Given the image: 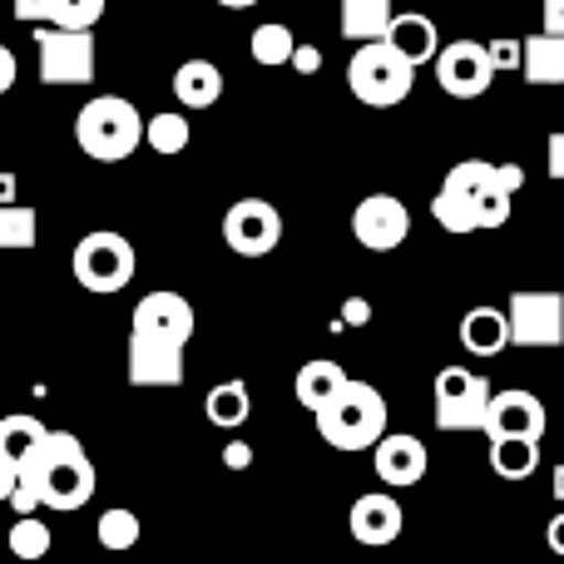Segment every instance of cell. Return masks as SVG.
<instances>
[{
	"instance_id": "obj_1",
	"label": "cell",
	"mask_w": 564,
	"mask_h": 564,
	"mask_svg": "<svg viewBox=\"0 0 564 564\" xmlns=\"http://www.w3.org/2000/svg\"><path fill=\"white\" fill-rule=\"evenodd\" d=\"M95 460L69 431H45L40 446L20 460V486L10 490L6 506L15 516H35L40 506L50 510H85L95 500Z\"/></svg>"
},
{
	"instance_id": "obj_2",
	"label": "cell",
	"mask_w": 564,
	"mask_h": 564,
	"mask_svg": "<svg viewBox=\"0 0 564 564\" xmlns=\"http://www.w3.org/2000/svg\"><path fill=\"white\" fill-rule=\"evenodd\" d=\"M317 416V436L327 441L332 451H371L381 436H387V397H381L371 381H341V391L327 401V406L312 411Z\"/></svg>"
},
{
	"instance_id": "obj_3",
	"label": "cell",
	"mask_w": 564,
	"mask_h": 564,
	"mask_svg": "<svg viewBox=\"0 0 564 564\" xmlns=\"http://www.w3.org/2000/svg\"><path fill=\"white\" fill-rule=\"evenodd\" d=\"M144 139V119L124 95H95L75 115V144L85 149L95 164H119L129 159Z\"/></svg>"
},
{
	"instance_id": "obj_4",
	"label": "cell",
	"mask_w": 564,
	"mask_h": 564,
	"mask_svg": "<svg viewBox=\"0 0 564 564\" xmlns=\"http://www.w3.org/2000/svg\"><path fill=\"white\" fill-rule=\"evenodd\" d=\"M69 268H75V282L85 292L109 297V292H124L129 282H134L139 258H134V243H129L124 234H115V228H95V234H85L75 243Z\"/></svg>"
},
{
	"instance_id": "obj_5",
	"label": "cell",
	"mask_w": 564,
	"mask_h": 564,
	"mask_svg": "<svg viewBox=\"0 0 564 564\" xmlns=\"http://www.w3.org/2000/svg\"><path fill=\"white\" fill-rule=\"evenodd\" d=\"M347 85H351V95H357L361 105L391 109V105H401V99L411 95V85H416V69H411L406 59H401L397 50L387 45V40H371V45H357V55H351Z\"/></svg>"
},
{
	"instance_id": "obj_6",
	"label": "cell",
	"mask_w": 564,
	"mask_h": 564,
	"mask_svg": "<svg viewBox=\"0 0 564 564\" xmlns=\"http://www.w3.org/2000/svg\"><path fill=\"white\" fill-rule=\"evenodd\" d=\"M40 45V79L45 85H89L95 79V35L89 30H59V25H35Z\"/></svg>"
},
{
	"instance_id": "obj_7",
	"label": "cell",
	"mask_w": 564,
	"mask_h": 564,
	"mask_svg": "<svg viewBox=\"0 0 564 564\" xmlns=\"http://www.w3.org/2000/svg\"><path fill=\"white\" fill-rule=\"evenodd\" d=\"M490 401V381L466 367L436 371V431L456 436V431H480Z\"/></svg>"
},
{
	"instance_id": "obj_8",
	"label": "cell",
	"mask_w": 564,
	"mask_h": 564,
	"mask_svg": "<svg viewBox=\"0 0 564 564\" xmlns=\"http://www.w3.org/2000/svg\"><path fill=\"white\" fill-rule=\"evenodd\" d=\"M510 322V347L545 351L564 341V297L560 292H516L506 307Z\"/></svg>"
},
{
	"instance_id": "obj_9",
	"label": "cell",
	"mask_w": 564,
	"mask_h": 564,
	"mask_svg": "<svg viewBox=\"0 0 564 564\" xmlns=\"http://www.w3.org/2000/svg\"><path fill=\"white\" fill-rule=\"evenodd\" d=\"M224 243L238 258H268L282 243V214L268 198H238L224 214Z\"/></svg>"
},
{
	"instance_id": "obj_10",
	"label": "cell",
	"mask_w": 564,
	"mask_h": 564,
	"mask_svg": "<svg viewBox=\"0 0 564 564\" xmlns=\"http://www.w3.org/2000/svg\"><path fill=\"white\" fill-rule=\"evenodd\" d=\"M431 65H436V85L446 89L451 99H480L490 89V79H496L480 40H451V45L436 50Z\"/></svg>"
},
{
	"instance_id": "obj_11",
	"label": "cell",
	"mask_w": 564,
	"mask_h": 564,
	"mask_svg": "<svg viewBox=\"0 0 564 564\" xmlns=\"http://www.w3.org/2000/svg\"><path fill=\"white\" fill-rule=\"evenodd\" d=\"M545 401L535 397V391L525 387H510V391H490L486 401V421H480V431H486V441L496 436H525V441H545Z\"/></svg>"
},
{
	"instance_id": "obj_12",
	"label": "cell",
	"mask_w": 564,
	"mask_h": 564,
	"mask_svg": "<svg viewBox=\"0 0 564 564\" xmlns=\"http://www.w3.org/2000/svg\"><path fill=\"white\" fill-rule=\"evenodd\" d=\"M411 234V214L397 194H367L357 208H351V238L371 253H391L401 248Z\"/></svg>"
},
{
	"instance_id": "obj_13",
	"label": "cell",
	"mask_w": 564,
	"mask_h": 564,
	"mask_svg": "<svg viewBox=\"0 0 564 564\" xmlns=\"http://www.w3.org/2000/svg\"><path fill=\"white\" fill-rule=\"evenodd\" d=\"M129 327H134V337L169 341V347H188L198 317H194V302L178 297V292H149V297H139Z\"/></svg>"
},
{
	"instance_id": "obj_14",
	"label": "cell",
	"mask_w": 564,
	"mask_h": 564,
	"mask_svg": "<svg viewBox=\"0 0 564 564\" xmlns=\"http://www.w3.org/2000/svg\"><path fill=\"white\" fill-rule=\"evenodd\" d=\"M371 466H377V480L391 490H411L426 480L431 456L416 436H401V431H387V436L371 446Z\"/></svg>"
},
{
	"instance_id": "obj_15",
	"label": "cell",
	"mask_w": 564,
	"mask_h": 564,
	"mask_svg": "<svg viewBox=\"0 0 564 564\" xmlns=\"http://www.w3.org/2000/svg\"><path fill=\"white\" fill-rule=\"evenodd\" d=\"M401 525H406V516H401L397 496H387V490H367L361 500H351L347 530H351V540H357V545H367V550L397 545Z\"/></svg>"
},
{
	"instance_id": "obj_16",
	"label": "cell",
	"mask_w": 564,
	"mask_h": 564,
	"mask_svg": "<svg viewBox=\"0 0 564 564\" xmlns=\"http://www.w3.org/2000/svg\"><path fill=\"white\" fill-rule=\"evenodd\" d=\"M129 381L134 387H184V347L129 332Z\"/></svg>"
},
{
	"instance_id": "obj_17",
	"label": "cell",
	"mask_w": 564,
	"mask_h": 564,
	"mask_svg": "<svg viewBox=\"0 0 564 564\" xmlns=\"http://www.w3.org/2000/svg\"><path fill=\"white\" fill-rule=\"evenodd\" d=\"M109 0H10L15 20L25 25H59V30H95Z\"/></svg>"
},
{
	"instance_id": "obj_18",
	"label": "cell",
	"mask_w": 564,
	"mask_h": 564,
	"mask_svg": "<svg viewBox=\"0 0 564 564\" xmlns=\"http://www.w3.org/2000/svg\"><path fill=\"white\" fill-rule=\"evenodd\" d=\"M381 40H387V45L397 50V55L406 59L411 69L431 65V59H436V50H441V30H436V20L421 15V10L391 15V25H387V35H381Z\"/></svg>"
},
{
	"instance_id": "obj_19",
	"label": "cell",
	"mask_w": 564,
	"mask_h": 564,
	"mask_svg": "<svg viewBox=\"0 0 564 564\" xmlns=\"http://www.w3.org/2000/svg\"><path fill=\"white\" fill-rule=\"evenodd\" d=\"M460 347L470 357H500L510 347V322H506V307H470L460 317Z\"/></svg>"
},
{
	"instance_id": "obj_20",
	"label": "cell",
	"mask_w": 564,
	"mask_h": 564,
	"mask_svg": "<svg viewBox=\"0 0 564 564\" xmlns=\"http://www.w3.org/2000/svg\"><path fill=\"white\" fill-rule=\"evenodd\" d=\"M174 95L184 109H208L224 99V69L214 59H184L174 69Z\"/></svg>"
},
{
	"instance_id": "obj_21",
	"label": "cell",
	"mask_w": 564,
	"mask_h": 564,
	"mask_svg": "<svg viewBox=\"0 0 564 564\" xmlns=\"http://www.w3.org/2000/svg\"><path fill=\"white\" fill-rule=\"evenodd\" d=\"M520 75H525L530 85H545V89L564 85V35L520 40Z\"/></svg>"
},
{
	"instance_id": "obj_22",
	"label": "cell",
	"mask_w": 564,
	"mask_h": 564,
	"mask_svg": "<svg viewBox=\"0 0 564 564\" xmlns=\"http://www.w3.org/2000/svg\"><path fill=\"white\" fill-rule=\"evenodd\" d=\"M391 15H397L391 0H341L337 6V25L351 45H371V40H381L387 25H391Z\"/></svg>"
},
{
	"instance_id": "obj_23",
	"label": "cell",
	"mask_w": 564,
	"mask_h": 564,
	"mask_svg": "<svg viewBox=\"0 0 564 564\" xmlns=\"http://www.w3.org/2000/svg\"><path fill=\"white\" fill-rule=\"evenodd\" d=\"M490 470H496L500 480H530L540 470V441L496 436L490 441Z\"/></svg>"
},
{
	"instance_id": "obj_24",
	"label": "cell",
	"mask_w": 564,
	"mask_h": 564,
	"mask_svg": "<svg viewBox=\"0 0 564 564\" xmlns=\"http://www.w3.org/2000/svg\"><path fill=\"white\" fill-rule=\"evenodd\" d=\"M341 381H347V371L337 367V361H327V357H312L307 367L297 371V381H292V391H297V401L307 411H317V406H327L332 397L341 391Z\"/></svg>"
},
{
	"instance_id": "obj_25",
	"label": "cell",
	"mask_w": 564,
	"mask_h": 564,
	"mask_svg": "<svg viewBox=\"0 0 564 564\" xmlns=\"http://www.w3.org/2000/svg\"><path fill=\"white\" fill-rule=\"evenodd\" d=\"M248 411H253V401H248V387H243V381H218V387L204 397V416L214 421V426H224V431H238V426H243Z\"/></svg>"
},
{
	"instance_id": "obj_26",
	"label": "cell",
	"mask_w": 564,
	"mask_h": 564,
	"mask_svg": "<svg viewBox=\"0 0 564 564\" xmlns=\"http://www.w3.org/2000/svg\"><path fill=\"white\" fill-rule=\"evenodd\" d=\"M45 431H50V426H45L40 416H30V411H15V416H0V456L15 460V466H20V460H25L30 451L40 446V436H45Z\"/></svg>"
},
{
	"instance_id": "obj_27",
	"label": "cell",
	"mask_w": 564,
	"mask_h": 564,
	"mask_svg": "<svg viewBox=\"0 0 564 564\" xmlns=\"http://www.w3.org/2000/svg\"><path fill=\"white\" fill-rule=\"evenodd\" d=\"M40 243V218L25 204H0V253H25Z\"/></svg>"
},
{
	"instance_id": "obj_28",
	"label": "cell",
	"mask_w": 564,
	"mask_h": 564,
	"mask_svg": "<svg viewBox=\"0 0 564 564\" xmlns=\"http://www.w3.org/2000/svg\"><path fill=\"white\" fill-rule=\"evenodd\" d=\"M50 545H55V535H50L45 520L15 516V525H10V555L25 560V564H40V560L50 555Z\"/></svg>"
},
{
	"instance_id": "obj_29",
	"label": "cell",
	"mask_w": 564,
	"mask_h": 564,
	"mask_svg": "<svg viewBox=\"0 0 564 564\" xmlns=\"http://www.w3.org/2000/svg\"><path fill=\"white\" fill-rule=\"evenodd\" d=\"M99 545L109 550V555H124V550L139 545V516L129 506H109L105 516H99Z\"/></svg>"
},
{
	"instance_id": "obj_30",
	"label": "cell",
	"mask_w": 564,
	"mask_h": 564,
	"mask_svg": "<svg viewBox=\"0 0 564 564\" xmlns=\"http://www.w3.org/2000/svg\"><path fill=\"white\" fill-rule=\"evenodd\" d=\"M188 139H194V129H188L184 115H154V119H144V144L154 149V154H184Z\"/></svg>"
},
{
	"instance_id": "obj_31",
	"label": "cell",
	"mask_w": 564,
	"mask_h": 564,
	"mask_svg": "<svg viewBox=\"0 0 564 564\" xmlns=\"http://www.w3.org/2000/svg\"><path fill=\"white\" fill-rule=\"evenodd\" d=\"M292 45H297V35H292V30L282 25V20H268V25H258V30H253V59H258V65H268V69L288 65Z\"/></svg>"
},
{
	"instance_id": "obj_32",
	"label": "cell",
	"mask_w": 564,
	"mask_h": 564,
	"mask_svg": "<svg viewBox=\"0 0 564 564\" xmlns=\"http://www.w3.org/2000/svg\"><path fill=\"white\" fill-rule=\"evenodd\" d=\"M431 218H436L446 234H476V208H470V198H456V194H446V188L431 198Z\"/></svg>"
},
{
	"instance_id": "obj_33",
	"label": "cell",
	"mask_w": 564,
	"mask_h": 564,
	"mask_svg": "<svg viewBox=\"0 0 564 564\" xmlns=\"http://www.w3.org/2000/svg\"><path fill=\"white\" fill-rule=\"evenodd\" d=\"M510 198H516V194H506V188H500L496 178H490V184L480 188L476 204H470V208H476V234H486V228H506V224H510Z\"/></svg>"
},
{
	"instance_id": "obj_34",
	"label": "cell",
	"mask_w": 564,
	"mask_h": 564,
	"mask_svg": "<svg viewBox=\"0 0 564 564\" xmlns=\"http://www.w3.org/2000/svg\"><path fill=\"white\" fill-rule=\"evenodd\" d=\"M486 59H490V69H496V75H500V69H520V40L516 35H496L486 45Z\"/></svg>"
},
{
	"instance_id": "obj_35",
	"label": "cell",
	"mask_w": 564,
	"mask_h": 564,
	"mask_svg": "<svg viewBox=\"0 0 564 564\" xmlns=\"http://www.w3.org/2000/svg\"><path fill=\"white\" fill-rule=\"evenodd\" d=\"M367 317H371L367 297H347V302H341V317H337V327H332V332H341V327H367Z\"/></svg>"
},
{
	"instance_id": "obj_36",
	"label": "cell",
	"mask_w": 564,
	"mask_h": 564,
	"mask_svg": "<svg viewBox=\"0 0 564 564\" xmlns=\"http://www.w3.org/2000/svg\"><path fill=\"white\" fill-rule=\"evenodd\" d=\"M288 65L297 69V75H317V69H322V50L317 45H292Z\"/></svg>"
},
{
	"instance_id": "obj_37",
	"label": "cell",
	"mask_w": 564,
	"mask_h": 564,
	"mask_svg": "<svg viewBox=\"0 0 564 564\" xmlns=\"http://www.w3.org/2000/svg\"><path fill=\"white\" fill-rule=\"evenodd\" d=\"M224 466L228 470H248V466H253V446H248V441H234V446H224Z\"/></svg>"
},
{
	"instance_id": "obj_38",
	"label": "cell",
	"mask_w": 564,
	"mask_h": 564,
	"mask_svg": "<svg viewBox=\"0 0 564 564\" xmlns=\"http://www.w3.org/2000/svg\"><path fill=\"white\" fill-rule=\"evenodd\" d=\"M15 75H20V65H15V50H10V45H0V95H10V89H15Z\"/></svg>"
},
{
	"instance_id": "obj_39",
	"label": "cell",
	"mask_w": 564,
	"mask_h": 564,
	"mask_svg": "<svg viewBox=\"0 0 564 564\" xmlns=\"http://www.w3.org/2000/svg\"><path fill=\"white\" fill-rule=\"evenodd\" d=\"M496 184L506 188V194H520V184H525V169H520V164H496Z\"/></svg>"
},
{
	"instance_id": "obj_40",
	"label": "cell",
	"mask_w": 564,
	"mask_h": 564,
	"mask_svg": "<svg viewBox=\"0 0 564 564\" xmlns=\"http://www.w3.org/2000/svg\"><path fill=\"white\" fill-rule=\"evenodd\" d=\"M550 178H560L564 184V129L560 134H550Z\"/></svg>"
},
{
	"instance_id": "obj_41",
	"label": "cell",
	"mask_w": 564,
	"mask_h": 564,
	"mask_svg": "<svg viewBox=\"0 0 564 564\" xmlns=\"http://www.w3.org/2000/svg\"><path fill=\"white\" fill-rule=\"evenodd\" d=\"M15 486H20V466L0 456V500H10V490H15Z\"/></svg>"
},
{
	"instance_id": "obj_42",
	"label": "cell",
	"mask_w": 564,
	"mask_h": 564,
	"mask_svg": "<svg viewBox=\"0 0 564 564\" xmlns=\"http://www.w3.org/2000/svg\"><path fill=\"white\" fill-rule=\"evenodd\" d=\"M545 35H564V0H545Z\"/></svg>"
},
{
	"instance_id": "obj_43",
	"label": "cell",
	"mask_w": 564,
	"mask_h": 564,
	"mask_svg": "<svg viewBox=\"0 0 564 564\" xmlns=\"http://www.w3.org/2000/svg\"><path fill=\"white\" fill-rule=\"evenodd\" d=\"M545 540H550V550H555V555H564V510L545 525Z\"/></svg>"
},
{
	"instance_id": "obj_44",
	"label": "cell",
	"mask_w": 564,
	"mask_h": 564,
	"mask_svg": "<svg viewBox=\"0 0 564 564\" xmlns=\"http://www.w3.org/2000/svg\"><path fill=\"white\" fill-rule=\"evenodd\" d=\"M15 174H0V204H15Z\"/></svg>"
},
{
	"instance_id": "obj_45",
	"label": "cell",
	"mask_w": 564,
	"mask_h": 564,
	"mask_svg": "<svg viewBox=\"0 0 564 564\" xmlns=\"http://www.w3.org/2000/svg\"><path fill=\"white\" fill-rule=\"evenodd\" d=\"M550 490H555V500H564V466H555V476H550Z\"/></svg>"
},
{
	"instance_id": "obj_46",
	"label": "cell",
	"mask_w": 564,
	"mask_h": 564,
	"mask_svg": "<svg viewBox=\"0 0 564 564\" xmlns=\"http://www.w3.org/2000/svg\"><path fill=\"white\" fill-rule=\"evenodd\" d=\"M224 10H248V6H258V0H218Z\"/></svg>"
}]
</instances>
